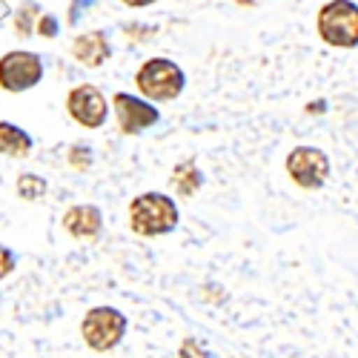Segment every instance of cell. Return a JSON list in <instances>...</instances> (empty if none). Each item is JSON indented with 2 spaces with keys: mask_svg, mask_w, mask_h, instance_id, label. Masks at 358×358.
Instances as JSON below:
<instances>
[{
  "mask_svg": "<svg viewBox=\"0 0 358 358\" xmlns=\"http://www.w3.org/2000/svg\"><path fill=\"white\" fill-rule=\"evenodd\" d=\"M178 203L164 192H143L129 203V229L143 238L166 235L178 227Z\"/></svg>",
  "mask_w": 358,
  "mask_h": 358,
  "instance_id": "obj_1",
  "label": "cell"
},
{
  "mask_svg": "<svg viewBox=\"0 0 358 358\" xmlns=\"http://www.w3.org/2000/svg\"><path fill=\"white\" fill-rule=\"evenodd\" d=\"M184 69L172 64L169 57H152L135 72V86L138 92L149 101H175L184 92Z\"/></svg>",
  "mask_w": 358,
  "mask_h": 358,
  "instance_id": "obj_2",
  "label": "cell"
},
{
  "mask_svg": "<svg viewBox=\"0 0 358 358\" xmlns=\"http://www.w3.org/2000/svg\"><path fill=\"white\" fill-rule=\"evenodd\" d=\"M318 38L327 46H358V6L352 0H330L318 12Z\"/></svg>",
  "mask_w": 358,
  "mask_h": 358,
  "instance_id": "obj_3",
  "label": "cell"
},
{
  "mask_svg": "<svg viewBox=\"0 0 358 358\" xmlns=\"http://www.w3.org/2000/svg\"><path fill=\"white\" fill-rule=\"evenodd\" d=\"M127 315L115 307H92L80 321V336L95 352H109L127 336Z\"/></svg>",
  "mask_w": 358,
  "mask_h": 358,
  "instance_id": "obj_4",
  "label": "cell"
},
{
  "mask_svg": "<svg viewBox=\"0 0 358 358\" xmlns=\"http://www.w3.org/2000/svg\"><path fill=\"white\" fill-rule=\"evenodd\" d=\"M43 80V61L41 55L29 49H12L0 55V89L12 95L29 92Z\"/></svg>",
  "mask_w": 358,
  "mask_h": 358,
  "instance_id": "obj_5",
  "label": "cell"
},
{
  "mask_svg": "<svg viewBox=\"0 0 358 358\" xmlns=\"http://www.w3.org/2000/svg\"><path fill=\"white\" fill-rule=\"evenodd\" d=\"M287 172L301 189H321L330 178V158L318 146H295L287 155Z\"/></svg>",
  "mask_w": 358,
  "mask_h": 358,
  "instance_id": "obj_6",
  "label": "cell"
},
{
  "mask_svg": "<svg viewBox=\"0 0 358 358\" xmlns=\"http://www.w3.org/2000/svg\"><path fill=\"white\" fill-rule=\"evenodd\" d=\"M66 112L69 117L83 127V129H101L109 117V103L103 98V92L92 83H80L75 89H69L66 95Z\"/></svg>",
  "mask_w": 358,
  "mask_h": 358,
  "instance_id": "obj_7",
  "label": "cell"
},
{
  "mask_svg": "<svg viewBox=\"0 0 358 358\" xmlns=\"http://www.w3.org/2000/svg\"><path fill=\"white\" fill-rule=\"evenodd\" d=\"M112 106H115V117H117V129L124 135H141L143 129L155 127L161 121V115L152 103L143 98H135V95H127V92H117L112 98Z\"/></svg>",
  "mask_w": 358,
  "mask_h": 358,
  "instance_id": "obj_8",
  "label": "cell"
},
{
  "mask_svg": "<svg viewBox=\"0 0 358 358\" xmlns=\"http://www.w3.org/2000/svg\"><path fill=\"white\" fill-rule=\"evenodd\" d=\"M64 229L78 241H92L103 229V213L95 203H75L64 213Z\"/></svg>",
  "mask_w": 358,
  "mask_h": 358,
  "instance_id": "obj_9",
  "label": "cell"
},
{
  "mask_svg": "<svg viewBox=\"0 0 358 358\" xmlns=\"http://www.w3.org/2000/svg\"><path fill=\"white\" fill-rule=\"evenodd\" d=\"M69 55L75 57V61L80 66H89V69H98L109 61L112 55V46H109V38L106 32H101V29H95V32H83L72 41L69 46Z\"/></svg>",
  "mask_w": 358,
  "mask_h": 358,
  "instance_id": "obj_10",
  "label": "cell"
},
{
  "mask_svg": "<svg viewBox=\"0 0 358 358\" xmlns=\"http://www.w3.org/2000/svg\"><path fill=\"white\" fill-rule=\"evenodd\" d=\"M32 135L26 129H20L17 124H9V121H0V155L6 158H26L32 152Z\"/></svg>",
  "mask_w": 358,
  "mask_h": 358,
  "instance_id": "obj_11",
  "label": "cell"
},
{
  "mask_svg": "<svg viewBox=\"0 0 358 358\" xmlns=\"http://www.w3.org/2000/svg\"><path fill=\"white\" fill-rule=\"evenodd\" d=\"M201 184H203V178H201L195 161H184V164H178V166L172 169V187L178 189V195L189 198V195L198 192Z\"/></svg>",
  "mask_w": 358,
  "mask_h": 358,
  "instance_id": "obj_12",
  "label": "cell"
},
{
  "mask_svg": "<svg viewBox=\"0 0 358 358\" xmlns=\"http://www.w3.org/2000/svg\"><path fill=\"white\" fill-rule=\"evenodd\" d=\"M41 6L35 3V0H26V3L17 6L15 17H12V29H15V35L17 38H32L35 35V23L41 17Z\"/></svg>",
  "mask_w": 358,
  "mask_h": 358,
  "instance_id": "obj_13",
  "label": "cell"
},
{
  "mask_svg": "<svg viewBox=\"0 0 358 358\" xmlns=\"http://www.w3.org/2000/svg\"><path fill=\"white\" fill-rule=\"evenodd\" d=\"M15 189H17V195L23 198V201H41L43 195H46V181L41 175H32V172H23L20 178H17V184H15Z\"/></svg>",
  "mask_w": 358,
  "mask_h": 358,
  "instance_id": "obj_14",
  "label": "cell"
},
{
  "mask_svg": "<svg viewBox=\"0 0 358 358\" xmlns=\"http://www.w3.org/2000/svg\"><path fill=\"white\" fill-rule=\"evenodd\" d=\"M69 164L78 169V172H86L89 166H92V149H89L86 143H75L69 149Z\"/></svg>",
  "mask_w": 358,
  "mask_h": 358,
  "instance_id": "obj_15",
  "label": "cell"
},
{
  "mask_svg": "<svg viewBox=\"0 0 358 358\" xmlns=\"http://www.w3.org/2000/svg\"><path fill=\"white\" fill-rule=\"evenodd\" d=\"M35 32L41 35V38H57V32H61V20H57L55 15H41L38 17V23H35Z\"/></svg>",
  "mask_w": 358,
  "mask_h": 358,
  "instance_id": "obj_16",
  "label": "cell"
},
{
  "mask_svg": "<svg viewBox=\"0 0 358 358\" xmlns=\"http://www.w3.org/2000/svg\"><path fill=\"white\" fill-rule=\"evenodd\" d=\"M15 266H17V255H15V250H9V247L0 244V281L9 278V275L15 273Z\"/></svg>",
  "mask_w": 358,
  "mask_h": 358,
  "instance_id": "obj_17",
  "label": "cell"
},
{
  "mask_svg": "<svg viewBox=\"0 0 358 358\" xmlns=\"http://www.w3.org/2000/svg\"><path fill=\"white\" fill-rule=\"evenodd\" d=\"M178 358H210V352L201 347V341L187 338V341L181 344V350H178Z\"/></svg>",
  "mask_w": 358,
  "mask_h": 358,
  "instance_id": "obj_18",
  "label": "cell"
},
{
  "mask_svg": "<svg viewBox=\"0 0 358 358\" xmlns=\"http://www.w3.org/2000/svg\"><path fill=\"white\" fill-rule=\"evenodd\" d=\"M89 6H92V0H75L72 9H69V26H75V23L80 20V12L89 9Z\"/></svg>",
  "mask_w": 358,
  "mask_h": 358,
  "instance_id": "obj_19",
  "label": "cell"
},
{
  "mask_svg": "<svg viewBox=\"0 0 358 358\" xmlns=\"http://www.w3.org/2000/svg\"><path fill=\"white\" fill-rule=\"evenodd\" d=\"M124 6H129V9H143V6H152L155 0H121Z\"/></svg>",
  "mask_w": 358,
  "mask_h": 358,
  "instance_id": "obj_20",
  "label": "cell"
}]
</instances>
